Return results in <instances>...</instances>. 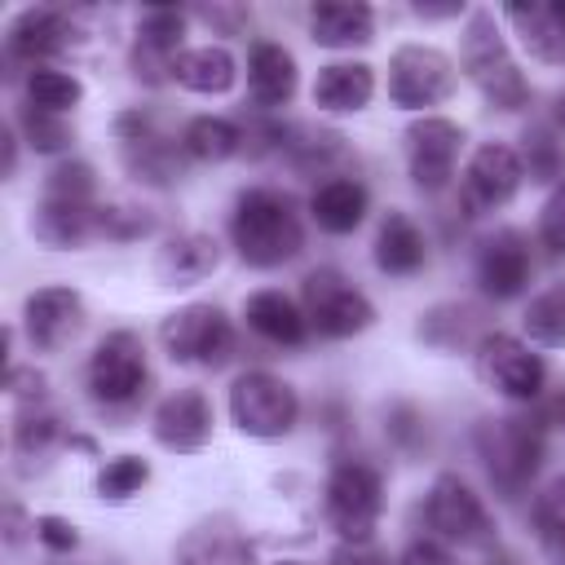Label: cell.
<instances>
[{
	"mask_svg": "<svg viewBox=\"0 0 565 565\" xmlns=\"http://www.w3.org/2000/svg\"><path fill=\"white\" fill-rule=\"evenodd\" d=\"M230 243L243 265L278 269L305 252V221L282 190L252 185L238 194V203L230 212Z\"/></svg>",
	"mask_w": 565,
	"mask_h": 565,
	"instance_id": "6da1fadb",
	"label": "cell"
},
{
	"mask_svg": "<svg viewBox=\"0 0 565 565\" xmlns=\"http://www.w3.org/2000/svg\"><path fill=\"white\" fill-rule=\"evenodd\" d=\"M459 71L494 110H521L530 102V79L521 75L508 35L490 9H472L459 35Z\"/></svg>",
	"mask_w": 565,
	"mask_h": 565,
	"instance_id": "7a4b0ae2",
	"label": "cell"
},
{
	"mask_svg": "<svg viewBox=\"0 0 565 565\" xmlns=\"http://www.w3.org/2000/svg\"><path fill=\"white\" fill-rule=\"evenodd\" d=\"M300 309L309 331H318L322 340H349L362 335L375 322V305L362 287H353L340 269H309L300 278Z\"/></svg>",
	"mask_w": 565,
	"mask_h": 565,
	"instance_id": "3957f363",
	"label": "cell"
},
{
	"mask_svg": "<svg viewBox=\"0 0 565 565\" xmlns=\"http://www.w3.org/2000/svg\"><path fill=\"white\" fill-rule=\"evenodd\" d=\"M230 419L243 437L256 441H278L296 428L300 419V397L296 388L274 375V371H243L230 384Z\"/></svg>",
	"mask_w": 565,
	"mask_h": 565,
	"instance_id": "277c9868",
	"label": "cell"
},
{
	"mask_svg": "<svg viewBox=\"0 0 565 565\" xmlns=\"http://www.w3.org/2000/svg\"><path fill=\"white\" fill-rule=\"evenodd\" d=\"M327 525L344 543H371L380 512H384V481L371 463L362 459H340L327 477Z\"/></svg>",
	"mask_w": 565,
	"mask_h": 565,
	"instance_id": "5b68a950",
	"label": "cell"
},
{
	"mask_svg": "<svg viewBox=\"0 0 565 565\" xmlns=\"http://www.w3.org/2000/svg\"><path fill=\"white\" fill-rule=\"evenodd\" d=\"M159 344L177 366H225L234 353V327L221 305H185L159 322Z\"/></svg>",
	"mask_w": 565,
	"mask_h": 565,
	"instance_id": "8992f818",
	"label": "cell"
},
{
	"mask_svg": "<svg viewBox=\"0 0 565 565\" xmlns=\"http://www.w3.org/2000/svg\"><path fill=\"white\" fill-rule=\"evenodd\" d=\"M477 455L490 472V481L508 494H516L543 463V433L530 419L503 415V419H486L477 428Z\"/></svg>",
	"mask_w": 565,
	"mask_h": 565,
	"instance_id": "52a82bcc",
	"label": "cell"
},
{
	"mask_svg": "<svg viewBox=\"0 0 565 565\" xmlns=\"http://www.w3.org/2000/svg\"><path fill=\"white\" fill-rule=\"evenodd\" d=\"M459 84L455 57L437 44H402L388 57V102L402 110H428L441 106Z\"/></svg>",
	"mask_w": 565,
	"mask_h": 565,
	"instance_id": "ba28073f",
	"label": "cell"
},
{
	"mask_svg": "<svg viewBox=\"0 0 565 565\" xmlns=\"http://www.w3.org/2000/svg\"><path fill=\"white\" fill-rule=\"evenodd\" d=\"M424 516H428V530L437 534V543H450V547H486L494 539V521H490L481 494L455 472H441L428 486Z\"/></svg>",
	"mask_w": 565,
	"mask_h": 565,
	"instance_id": "9c48e42d",
	"label": "cell"
},
{
	"mask_svg": "<svg viewBox=\"0 0 565 565\" xmlns=\"http://www.w3.org/2000/svg\"><path fill=\"white\" fill-rule=\"evenodd\" d=\"M525 181V159L516 146L508 141H481L468 163H463V177H459V203L468 216H486V212H499L516 199Z\"/></svg>",
	"mask_w": 565,
	"mask_h": 565,
	"instance_id": "30bf717a",
	"label": "cell"
},
{
	"mask_svg": "<svg viewBox=\"0 0 565 565\" xmlns=\"http://www.w3.org/2000/svg\"><path fill=\"white\" fill-rule=\"evenodd\" d=\"M146 344L137 331H110L97 340V349L88 353L84 366V384L88 397L97 406H128L141 388H146Z\"/></svg>",
	"mask_w": 565,
	"mask_h": 565,
	"instance_id": "8fae6325",
	"label": "cell"
},
{
	"mask_svg": "<svg viewBox=\"0 0 565 565\" xmlns=\"http://www.w3.org/2000/svg\"><path fill=\"white\" fill-rule=\"evenodd\" d=\"M477 375L486 388L512 397V402H534L547 384V362L516 335L508 331H486L477 340Z\"/></svg>",
	"mask_w": 565,
	"mask_h": 565,
	"instance_id": "7c38bea8",
	"label": "cell"
},
{
	"mask_svg": "<svg viewBox=\"0 0 565 565\" xmlns=\"http://www.w3.org/2000/svg\"><path fill=\"white\" fill-rule=\"evenodd\" d=\"M463 150V128L446 115H419L406 128V172L424 194H437L450 185L455 163Z\"/></svg>",
	"mask_w": 565,
	"mask_h": 565,
	"instance_id": "4fadbf2b",
	"label": "cell"
},
{
	"mask_svg": "<svg viewBox=\"0 0 565 565\" xmlns=\"http://www.w3.org/2000/svg\"><path fill=\"white\" fill-rule=\"evenodd\" d=\"M115 132H119V159H124L132 181L172 185L181 177V146L168 132H159V124L150 115H141V110L119 115Z\"/></svg>",
	"mask_w": 565,
	"mask_h": 565,
	"instance_id": "5bb4252c",
	"label": "cell"
},
{
	"mask_svg": "<svg viewBox=\"0 0 565 565\" xmlns=\"http://www.w3.org/2000/svg\"><path fill=\"white\" fill-rule=\"evenodd\" d=\"M88 322V305L75 287H35L22 300V331L35 353H57L66 349Z\"/></svg>",
	"mask_w": 565,
	"mask_h": 565,
	"instance_id": "9a60e30c",
	"label": "cell"
},
{
	"mask_svg": "<svg viewBox=\"0 0 565 565\" xmlns=\"http://www.w3.org/2000/svg\"><path fill=\"white\" fill-rule=\"evenodd\" d=\"M534 260L530 238L521 230H494L477 252V282L490 300H516L530 287Z\"/></svg>",
	"mask_w": 565,
	"mask_h": 565,
	"instance_id": "2e32d148",
	"label": "cell"
},
{
	"mask_svg": "<svg viewBox=\"0 0 565 565\" xmlns=\"http://www.w3.org/2000/svg\"><path fill=\"white\" fill-rule=\"evenodd\" d=\"M150 433H154V441L163 450L194 455V450H203L212 441V402L199 388H177L154 406Z\"/></svg>",
	"mask_w": 565,
	"mask_h": 565,
	"instance_id": "e0dca14e",
	"label": "cell"
},
{
	"mask_svg": "<svg viewBox=\"0 0 565 565\" xmlns=\"http://www.w3.org/2000/svg\"><path fill=\"white\" fill-rule=\"evenodd\" d=\"M185 40V13L181 9H150L137 26V40H132V75L141 84H163L172 79V66L177 57L185 53L181 49Z\"/></svg>",
	"mask_w": 565,
	"mask_h": 565,
	"instance_id": "ac0fdd59",
	"label": "cell"
},
{
	"mask_svg": "<svg viewBox=\"0 0 565 565\" xmlns=\"http://www.w3.org/2000/svg\"><path fill=\"white\" fill-rule=\"evenodd\" d=\"M75 22H71V13H62V9H22L13 22H9V35H4V44H9V57L13 62H26L31 71L35 66H44L49 57H57V53H66L71 44H75Z\"/></svg>",
	"mask_w": 565,
	"mask_h": 565,
	"instance_id": "d6986e66",
	"label": "cell"
},
{
	"mask_svg": "<svg viewBox=\"0 0 565 565\" xmlns=\"http://www.w3.org/2000/svg\"><path fill=\"white\" fill-rule=\"evenodd\" d=\"M31 234L44 247L71 252L93 238H106V203H62V199H40L31 212Z\"/></svg>",
	"mask_w": 565,
	"mask_h": 565,
	"instance_id": "ffe728a7",
	"label": "cell"
},
{
	"mask_svg": "<svg viewBox=\"0 0 565 565\" xmlns=\"http://www.w3.org/2000/svg\"><path fill=\"white\" fill-rule=\"evenodd\" d=\"M172 565H256V547L230 516H207L177 539Z\"/></svg>",
	"mask_w": 565,
	"mask_h": 565,
	"instance_id": "44dd1931",
	"label": "cell"
},
{
	"mask_svg": "<svg viewBox=\"0 0 565 565\" xmlns=\"http://www.w3.org/2000/svg\"><path fill=\"white\" fill-rule=\"evenodd\" d=\"M503 22L516 31L530 57L556 66L565 62V0H530V4H503Z\"/></svg>",
	"mask_w": 565,
	"mask_h": 565,
	"instance_id": "7402d4cb",
	"label": "cell"
},
{
	"mask_svg": "<svg viewBox=\"0 0 565 565\" xmlns=\"http://www.w3.org/2000/svg\"><path fill=\"white\" fill-rule=\"evenodd\" d=\"M221 265V243L203 230H185L172 234L159 252H154V278L163 287H194L203 278H212Z\"/></svg>",
	"mask_w": 565,
	"mask_h": 565,
	"instance_id": "603a6c76",
	"label": "cell"
},
{
	"mask_svg": "<svg viewBox=\"0 0 565 565\" xmlns=\"http://www.w3.org/2000/svg\"><path fill=\"white\" fill-rule=\"evenodd\" d=\"M296 57L274 44V40H256L247 49V93L256 106L274 110V106H287L296 97Z\"/></svg>",
	"mask_w": 565,
	"mask_h": 565,
	"instance_id": "cb8c5ba5",
	"label": "cell"
},
{
	"mask_svg": "<svg viewBox=\"0 0 565 565\" xmlns=\"http://www.w3.org/2000/svg\"><path fill=\"white\" fill-rule=\"evenodd\" d=\"M309 35L322 49H358L375 35V9L358 0H322L309 9Z\"/></svg>",
	"mask_w": 565,
	"mask_h": 565,
	"instance_id": "d4e9b609",
	"label": "cell"
},
{
	"mask_svg": "<svg viewBox=\"0 0 565 565\" xmlns=\"http://www.w3.org/2000/svg\"><path fill=\"white\" fill-rule=\"evenodd\" d=\"M375 97V71L366 62H327L313 79V106L327 115H358Z\"/></svg>",
	"mask_w": 565,
	"mask_h": 565,
	"instance_id": "484cf974",
	"label": "cell"
},
{
	"mask_svg": "<svg viewBox=\"0 0 565 565\" xmlns=\"http://www.w3.org/2000/svg\"><path fill=\"white\" fill-rule=\"evenodd\" d=\"M428 260V243L419 234V225L406 216V212H388L380 221V234H375V269L388 274V278H411L419 274Z\"/></svg>",
	"mask_w": 565,
	"mask_h": 565,
	"instance_id": "4316f807",
	"label": "cell"
},
{
	"mask_svg": "<svg viewBox=\"0 0 565 565\" xmlns=\"http://www.w3.org/2000/svg\"><path fill=\"white\" fill-rule=\"evenodd\" d=\"M243 318H247V327H252L260 340H269V344H287V349H296V344H305V335H309L305 309H300L291 296L274 291V287L252 291L247 305H243Z\"/></svg>",
	"mask_w": 565,
	"mask_h": 565,
	"instance_id": "83f0119b",
	"label": "cell"
},
{
	"mask_svg": "<svg viewBox=\"0 0 565 565\" xmlns=\"http://www.w3.org/2000/svg\"><path fill=\"white\" fill-rule=\"evenodd\" d=\"M366 207H371V194L353 177H331L309 194V216L327 234H353L366 221Z\"/></svg>",
	"mask_w": 565,
	"mask_h": 565,
	"instance_id": "f1b7e54d",
	"label": "cell"
},
{
	"mask_svg": "<svg viewBox=\"0 0 565 565\" xmlns=\"http://www.w3.org/2000/svg\"><path fill=\"white\" fill-rule=\"evenodd\" d=\"M172 79L185 88V93H203V97H221L234 88L238 79V62L225 44H194L177 57L172 66Z\"/></svg>",
	"mask_w": 565,
	"mask_h": 565,
	"instance_id": "f546056e",
	"label": "cell"
},
{
	"mask_svg": "<svg viewBox=\"0 0 565 565\" xmlns=\"http://www.w3.org/2000/svg\"><path fill=\"white\" fill-rule=\"evenodd\" d=\"M181 150L190 159H199V163H225V159H234L243 150V128L221 119V115H199V119L185 124Z\"/></svg>",
	"mask_w": 565,
	"mask_h": 565,
	"instance_id": "4dcf8cb0",
	"label": "cell"
},
{
	"mask_svg": "<svg viewBox=\"0 0 565 565\" xmlns=\"http://www.w3.org/2000/svg\"><path fill=\"white\" fill-rule=\"evenodd\" d=\"M534 534H539V547L552 565H565V472L552 477L539 494H534Z\"/></svg>",
	"mask_w": 565,
	"mask_h": 565,
	"instance_id": "1f68e13d",
	"label": "cell"
},
{
	"mask_svg": "<svg viewBox=\"0 0 565 565\" xmlns=\"http://www.w3.org/2000/svg\"><path fill=\"white\" fill-rule=\"evenodd\" d=\"M84 102V79L57 66H35L26 75V106L49 110V115H71Z\"/></svg>",
	"mask_w": 565,
	"mask_h": 565,
	"instance_id": "d6a6232c",
	"label": "cell"
},
{
	"mask_svg": "<svg viewBox=\"0 0 565 565\" xmlns=\"http://www.w3.org/2000/svg\"><path fill=\"white\" fill-rule=\"evenodd\" d=\"M62 437V419L40 402V406H22V415L13 419V455L18 459H35L49 455Z\"/></svg>",
	"mask_w": 565,
	"mask_h": 565,
	"instance_id": "836d02e7",
	"label": "cell"
},
{
	"mask_svg": "<svg viewBox=\"0 0 565 565\" xmlns=\"http://www.w3.org/2000/svg\"><path fill=\"white\" fill-rule=\"evenodd\" d=\"M13 128H18V137L35 154H62L71 146V137H75L62 115H49V110H35V106H22L18 119H13Z\"/></svg>",
	"mask_w": 565,
	"mask_h": 565,
	"instance_id": "e575fe53",
	"label": "cell"
},
{
	"mask_svg": "<svg viewBox=\"0 0 565 565\" xmlns=\"http://www.w3.org/2000/svg\"><path fill=\"white\" fill-rule=\"evenodd\" d=\"M525 335L543 349H561L565 344V291H543L525 305V318H521Z\"/></svg>",
	"mask_w": 565,
	"mask_h": 565,
	"instance_id": "d590c367",
	"label": "cell"
},
{
	"mask_svg": "<svg viewBox=\"0 0 565 565\" xmlns=\"http://www.w3.org/2000/svg\"><path fill=\"white\" fill-rule=\"evenodd\" d=\"M150 481V463L141 455H115L97 468V494L110 503H124L132 494H141V486Z\"/></svg>",
	"mask_w": 565,
	"mask_h": 565,
	"instance_id": "8d00e7d4",
	"label": "cell"
},
{
	"mask_svg": "<svg viewBox=\"0 0 565 565\" xmlns=\"http://www.w3.org/2000/svg\"><path fill=\"white\" fill-rule=\"evenodd\" d=\"M40 199H62V203H97V177L84 159H62L57 168H49L44 177V194Z\"/></svg>",
	"mask_w": 565,
	"mask_h": 565,
	"instance_id": "74e56055",
	"label": "cell"
},
{
	"mask_svg": "<svg viewBox=\"0 0 565 565\" xmlns=\"http://www.w3.org/2000/svg\"><path fill=\"white\" fill-rule=\"evenodd\" d=\"M539 243L547 247V256L565 260V181L547 194V203L539 212Z\"/></svg>",
	"mask_w": 565,
	"mask_h": 565,
	"instance_id": "f35d334b",
	"label": "cell"
},
{
	"mask_svg": "<svg viewBox=\"0 0 565 565\" xmlns=\"http://www.w3.org/2000/svg\"><path fill=\"white\" fill-rule=\"evenodd\" d=\"M35 539H40V547H49V552H57V556H66V552L79 547V530H75L66 516H53V512L35 516Z\"/></svg>",
	"mask_w": 565,
	"mask_h": 565,
	"instance_id": "ab89813d",
	"label": "cell"
},
{
	"mask_svg": "<svg viewBox=\"0 0 565 565\" xmlns=\"http://www.w3.org/2000/svg\"><path fill=\"white\" fill-rule=\"evenodd\" d=\"M44 388H49V380H44L35 366L9 362V393H13L22 406H40V402H44Z\"/></svg>",
	"mask_w": 565,
	"mask_h": 565,
	"instance_id": "60d3db41",
	"label": "cell"
},
{
	"mask_svg": "<svg viewBox=\"0 0 565 565\" xmlns=\"http://www.w3.org/2000/svg\"><path fill=\"white\" fill-rule=\"evenodd\" d=\"M190 18H199V22H207L212 31H221V35H238L243 26H247V9L243 4H203V9H194Z\"/></svg>",
	"mask_w": 565,
	"mask_h": 565,
	"instance_id": "b9f144b4",
	"label": "cell"
},
{
	"mask_svg": "<svg viewBox=\"0 0 565 565\" xmlns=\"http://www.w3.org/2000/svg\"><path fill=\"white\" fill-rule=\"evenodd\" d=\"M397 565H459V561L446 552V543H437V539H419V543H411V547L402 552Z\"/></svg>",
	"mask_w": 565,
	"mask_h": 565,
	"instance_id": "7bdbcfd3",
	"label": "cell"
},
{
	"mask_svg": "<svg viewBox=\"0 0 565 565\" xmlns=\"http://www.w3.org/2000/svg\"><path fill=\"white\" fill-rule=\"evenodd\" d=\"M26 530L35 534V516L26 521L22 503H13V499H9V503H4V543H9V547H18V543L26 539Z\"/></svg>",
	"mask_w": 565,
	"mask_h": 565,
	"instance_id": "ee69618b",
	"label": "cell"
},
{
	"mask_svg": "<svg viewBox=\"0 0 565 565\" xmlns=\"http://www.w3.org/2000/svg\"><path fill=\"white\" fill-rule=\"evenodd\" d=\"M331 565H388L371 543H344L335 556H331Z\"/></svg>",
	"mask_w": 565,
	"mask_h": 565,
	"instance_id": "f6af8a7d",
	"label": "cell"
},
{
	"mask_svg": "<svg viewBox=\"0 0 565 565\" xmlns=\"http://www.w3.org/2000/svg\"><path fill=\"white\" fill-rule=\"evenodd\" d=\"M0 141H4V177H13V172H18V128L9 124Z\"/></svg>",
	"mask_w": 565,
	"mask_h": 565,
	"instance_id": "bcb514c9",
	"label": "cell"
},
{
	"mask_svg": "<svg viewBox=\"0 0 565 565\" xmlns=\"http://www.w3.org/2000/svg\"><path fill=\"white\" fill-rule=\"evenodd\" d=\"M463 4H415V18H459Z\"/></svg>",
	"mask_w": 565,
	"mask_h": 565,
	"instance_id": "7dc6e473",
	"label": "cell"
},
{
	"mask_svg": "<svg viewBox=\"0 0 565 565\" xmlns=\"http://www.w3.org/2000/svg\"><path fill=\"white\" fill-rule=\"evenodd\" d=\"M547 419H552V424L565 433V388H556V397L547 402Z\"/></svg>",
	"mask_w": 565,
	"mask_h": 565,
	"instance_id": "c3c4849f",
	"label": "cell"
},
{
	"mask_svg": "<svg viewBox=\"0 0 565 565\" xmlns=\"http://www.w3.org/2000/svg\"><path fill=\"white\" fill-rule=\"evenodd\" d=\"M556 124H561V128H565V93H561V97H556Z\"/></svg>",
	"mask_w": 565,
	"mask_h": 565,
	"instance_id": "681fc988",
	"label": "cell"
},
{
	"mask_svg": "<svg viewBox=\"0 0 565 565\" xmlns=\"http://www.w3.org/2000/svg\"><path fill=\"white\" fill-rule=\"evenodd\" d=\"M282 565H300V561H282Z\"/></svg>",
	"mask_w": 565,
	"mask_h": 565,
	"instance_id": "f907efd6",
	"label": "cell"
}]
</instances>
